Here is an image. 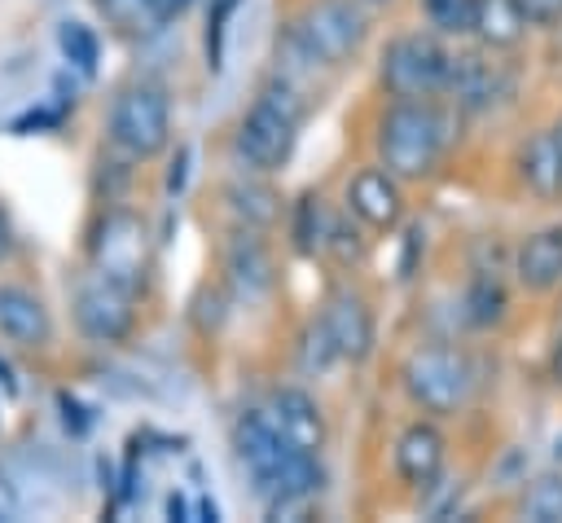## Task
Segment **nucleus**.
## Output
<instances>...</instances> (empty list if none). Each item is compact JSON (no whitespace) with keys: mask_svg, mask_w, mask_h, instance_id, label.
Masks as SVG:
<instances>
[{"mask_svg":"<svg viewBox=\"0 0 562 523\" xmlns=\"http://www.w3.org/2000/svg\"><path fill=\"white\" fill-rule=\"evenodd\" d=\"M189 4L193 0H149V9H154V22L162 26V22H171V18H180V13H189Z\"/></svg>","mask_w":562,"mask_h":523,"instance_id":"c85d7f7f","label":"nucleus"},{"mask_svg":"<svg viewBox=\"0 0 562 523\" xmlns=\"http://www.w3.org/2000/svg\"><path fill=\"white\" fill-rule=\"evenodd\" d=\"M224 268H228L233 290L246 294V299H255V294H263V290L272 286V259H268L263 242L250 237V229L233 233V242H228V251H224Z\"/></svg>","mask_w":562,"mask_h":523,"instance_id":"a211bd4d","label":"nucleus"},{"mask_svg":"<svg viewBox=\"0 0 562 523\" xmlns=\"http://www.w3.org/2000/svg\"><path fill=\"white\" fill-rule=\"evenodd\" d=\"M522 13L531 26H553L562 22V0H522Z\"/></svg>","mask_w":562,"mask_h":523,"instance_id":"cd10ccee","label":"nucleus"},{"mask_svg":"<svg viewBox=\"0 0 562 523\" xmlns=\"http://www.w3.org/2000/svg\"><path fill=\"white\" fill-rule=\"evenodd\" d=\"M553 457H558V461H562V439H558V448H553Z\"/></svg>","mask_w":562,"mask_h":523,"instance_id":"473e14b6","label":"nucleus"},{"mask_svg":"<svg viewBox=\"0 0 562 523\" xmlns=\"http://www.w3.org/2000/svg\"><path fill=\"white\" fill-rule=\"evenodd\" d=\"M553 374H558V382H562V347H558V356H553Z\"/></svg>","mask_w":562,"mask_h":523,"instance_id":"2f4dec72","label":"nucleus"},{"mask_svg":"<svg viewBox=\"0 0 562 523\" xmlns=\"http://www.w3.org/2000/svg\"><path fill=\"white\" fill-rule=\"evenodd\" d=\"M364 4H386V0H364Z\"/></svg>","mask_w":562,"mask_h":523,"instance_id":"f704fd0d","label":"nucleus"},{"mask_svg":"<svg viewBox=\"0 0 562 523\" xmlns=\"http://www.w3.org/2000/svg\"><path fill=\"white\" fill-rule=\"evenodd\" d=\"M518 176L540 202L562 198V141L553 127H540L536 136H527V145L518 149Z\"/></svg>","mask_w":562,"mask_h":523,"instance_id":"2eb2a0df","label":"nucleus"},{"mask_svg":"<svg viewBox=\"0 0 562 523\" xmlns=\"http://www.w3.org/2000/svg\"><path fill=\"white\" fill-rule=\"evenodd\" d=\"M400 378H404L408 400L430 418L457 413L474 387V369L457 347H413L404 356Z\"/></svg>","mask_w":562,"mask_h":523,"instance_id":"20e7f679","label":"nucleus"},{"mask_svg":"<svg viewBox=\"0 0 562 523\" xmlns=\"http://www.w3.org/2000/svg\"><path fill=\"white\" fill-rule=\"evenodd\" d=\"M448 48L435 35H400L382 53V88L395 101H435L448 84Z\"/></svg>","mask_w":562,"mask_h":523,"instance_id":"423d86ee","label":"nucleus"},{"mask_svg":"<svg viewBox=\"0 0 562 523\" xmlns=\"http://www.w3.org/2000/svg\"><path fill=\"white\" fill-rule=\"evenodd\" d=\"M527 13H522V0H474V35L487 44V48H514L522 35H527Z\"/></svg>","mask_w":562,"mask_h":523,"instance_id":"6ab92c4d","label":"nucleus"},{"mask_svg":"<svg viewBox=\"0 0 562 523\" xmlns=\"http://www.w3.org/2000/svg\"><path fill=\"white\" fill-rule=\"evenodd\" d=\"M110 141L127 158H154L171 141V101L162 84H127L110 105Z\"/></svg>","mask_w":562,"mask_h":523,"instance_id":"39448f33","label":"nucleus"},{"mask_svg":"<svg viewBox=\"0 0 562 523\" xmlns=\"http://www.w3.org/2000/svg\"><path fill=\"white\" fill-rule=\"evenodd\" d=\"M347 211L369 229H395L404 215L400 180L386 167H360L347 180Z\"/></svg>","mask_w":562,"mask_h":523,"instance_id":"9d476101","label":"nucleus"},{"mask_svg":"<svg viewBox=\"0 0 562 523\" xmlns=\"http://www.w3.org/2000/svg\"><path fill=\"white\" fill-rule=\"evenodd\" d=\"M268 418L281 431L285 444L303 448V453H321L325 448V418L316 409V400L303 387H281L268 400Z\"/></svg>","mask_w":562,"mask_h":523,"instance_id":"f8f14e48","label":"nucleus"},{"mask_svg":"<svg viewBox=\"0 0 562 523\" xmlns=\"http://www.w3.org/2000/svg\"><path fill=\"white\" fill-rule=\"evenodd\" d=\"M299 44L321 62V66H342L360 44H364V9L356 0H312L299 22H290Z\"/></svg>","mask_w":562,"mask_h":523,"instance_id":"0eeeda50","label":"nucleus"},{"mask_svg":"<svg viewBox=\"0 0 562 523\" xmlns=\"http://www.w3.org/2000/svg\"><path fill=\"white\" fill-rule=\"evenodd\" d=\"M553 132H558V141H562V123H558V127H553Z\"/></svg>","mask_w":562,"mask_h":523,"instance_id":"72a5a7b5","label":"nucleus"},{"mask_svg":"<svg viewBox=\"0 0 562 523\" xmlns=\"http://www.w3.org/2000/svg\"><path fill=\"white\" fill-rule=\"evenodd\" d=\"M514 272L527 290L562 286V224H549V229L531 233L514 255Z\"/></svg>","mask_w":562,"mask_h":523,"instance_id":"f3484780","label":"nucleus"},{"mask_svg":"<svg viewBox=\"0 0 562 523\" xmlns=\"http://www.w3.org/2000/svg\"><path fill=\"white\" fill-rule=\"evenodd\" d=\"M448 149V114L435 101H395L378 123V158L395 180H422Z\"/></svg>","mask_w":562,"mask_h":523,"instance_id":"f03ea898","label":"nucleus"},{"mask_svg":"<svg viewBox=\"0 0 562 523\" xmlns=\"http://www.w3.org/2000/svg\"><path fill=\"white\" fill-rule=\"evenodd\" d=\"M470 316L483 325V321H496L501 316V308H505V294H501V286L496 281H474V290H470Z\"/></svg>","mask_w":562,"mask_h":523,"instance_id":"bb28decb","label":"nucleus"},{"mask_svg":"<svg viewBox=\"0 0 562 523\" xmlns=\"http://www.w3.org/2000/svg\"><path fill=\"white\" fill-rule=\"evenodd\" d=\"M334 360H342V356H338V347H334V338H329L325 321L307 325V330H303V338H299V369H303L307 378H321V374H329V365H334Z\"/></svg>","mask_w":562,"mask_h":523,"instance_id":"412c9836","label":"nucleus"},{"mask_svg":"<svg viewBox=\"0 0 562 523\" xmlns=\"http://www.w3.org/2000/svg\"><path fill=\"white\" fill-rule=\"evenodd\" d=\"M0 334L18 347H44L53 338L48 308L22 286H0Z\"/></svg>","mask_w":562,"mask_h":523,"instance_id":"dca6fc26","label":"nucleus"},{"mask_svg":"<svg viewBox=\"0 0 562 523\" xmlns=\"http://www.w3.org/2000/svg\"><path fill=\"white\" fill-rule=\"evenodd\" d=\"M9 251H13V237H9V224L0 220V259H9Z\"/></svg>","mask_w":562,"mask_h":523,"instance_id":"7c9ffc66","label":"nucleus"},{"mask_svg":"<svg viewBox=\"0 0 562 523\" xmlns=\"http://www.w3.org/2000/svg\"><path fill=\"white\" fill-rule=\"evenodd\" d=\"M92 264L101 277L127 286V290H140L145 277H149V233L140 224V215L132 211H110L101 224H97V237H92Z\"/></svg>","mask_w":562,"mask_h":523,"instance_id":"6e6552de","label":"nucleus"},{"mask_svg":"<svg viewBox=\"0 0 562 523\" xmlns=\"http://www.w3.org/2000/svg\"><path fill=\"white\" fill-rule=\"evenodd\" d=\"M303 114H307V105L290 79L263 84V92L255 97V105L237 123V158L259 176L285 167L294 154V141H299Z\"/></svg>","mask_w":562,"mask_h":523,"instance_id":"7ed1b4c3","label":"nucleus"},{"mask_svg":"<svg viewBox=\"0 0 562 523\" xmlns=\"http://www.w3.org/2000/svg\"><path fill=\"white\" fill-rule=\"evenodd\" d=\"M321 251H334L342 264H351V259H364V242H360V233L347 224V220H329V233H325V246Z\"/></svg>","mask_w":562,"mask_h":523,"instance_id":"a878e982","label":"nucleus"},{"mask_svg":"<svg viewBox=\"0 0 562 523\" xmlns=\"http://www.w3.org/2000/svg\"><path fill=\"white\" fill-rule=\"evenodd\" d=\"M233 448H237V461L246 466V475H250V483L263 501H272L281 492H307V497L321 492L325 470H321L316 453H303V448L285 444L263 409H250V413L237 418Z\"/></svg>","mask_w":562,"mask_h":523,"instance_id":"f257e3e1","label":"nucleus"},{"mask_svg":"<svg viewBox=\"0 0 562 523\" xmlns=\"http://www.w3.org/2000/svg\"><path fill=\"white\" fill-rule=\"evenodd\" d=\"M224 202H228V211L241 220V229H268V224H277V215H281V198H277L263 180H255V176L233 180V185L224 189Z\"/></svg>","mask_w":562,"mask_h":523,"instance_id":"aec40b11","label":"nucleus"},{"mask_svg":"<svg viewBox=\"0 0 562 523\" xmlns=\"http://www.w3.org/2000/svg\"><path fill=\"white\" fill-rule=\"evenodd\" d=\"M321 321H325V330H329V338H334L342 360H364L373 352V312L356 290L329 294Z\"/></svg>","mask_w":562,"mask_h":523,"instance_id":"9b49d317","label":"nucleus"},{"mask_svg":"<svg viewBox=\"0 0 562 523\" xmlns=\"http://www.w3.org/2000/svg\"><path fill=\"white\" fill-rule=\"evenodd\" d=\"M75 321L92 343H123L136 325V290L92 272L75 290Z\"/></svg>","mask_w":562,"mask_h":523,"instance_id":"1a4fd4ad","label":"nucleus"},{"mask_svg":"<svg viewBox=\"0 0 562 523\" xmlns=\"http://www.w3.org/2000/svg\"><path fill=\"white\" fill-rule=\"evenodd\" d=\"M443 97H452L457 110H487L501 97V75L479 53H452L448 57V84Z\"/></svg>","mask_w":562,"mask_h":523,"instance_id":"4468645a","label":"nucleus"},{"mask_svg":"<svg viewBox=\"0 0 562 523\" xmlns=\"http://www.w3.org/2000/svg\"><path fill=\"white\" fill-rule=\"evenodd\" d=\"M18 514V492H13V483L0 475V519H13Z\"/></svg>","mask_w":562,"mask_h":523,"instance_id":"c756f323","label":"nucleus"},{"mask_svg":"<svg viewBox=\"0 0 562 523\" xmlns=\"http://www.w3.org/2000/svg\"><path fill=\"white\" fill-rule=\"evenodd\" d=\"M522 514H527L531 523H562V475H540V479L527 488Z\"/></svg>","mask_w":562,"mask_h":523,"instance_id":"4be33fe9","label":"nucleus"},{"mask_svg":"<svg viewBox=\"0 0 562 523\" xmlns=\"http://www.w3.org/2000/svg\"><path fill=\"white\" fill-rule=\"evenodd\" d=\"M443 431L435 422H413L395 439V470L408 488H430L443 470Z\"/></svg>","mask_w":562,"mask_h":523,"instance_id":"ddd939ff","label":"nucleus"},{"mask_svg":"<svg viewBox=\"0 0 562 523\" xmlns=\"http://www.w3.org/2000/svg\"><path fill=\"white\" fill-rule=\"evenodd\" d=\"M57 44H61V53H66V62H75L83 75H92L97 70V35H92V26H83V22H61V31H57Z\"/></svg>","mask_w":562,"mask_h":523,"instance_id":"b1692460","label":"nucleus"},{"mask_svg":"<svg viewBox=\"0 0 562 523\" xmlns=\"http://www.w3.org/2000/svg\"><path fill=\"white\" fill-rule=\"evenodd\" d=\"M97 4H101V13H105L119 31H149V26H158L149 0H97Z\"/></svg>","mask_w":562,"mask_h":523,"instance_id":"393cba45","label":"nucleus"},{"mask_svg":"<svg viewBox=\"0 0 562 523\" xmlns=\"http://www.w3.org/2000/svg\"><path fill=\"white\" fill-rule=\"evenodd\" d=\"M422 13L443 35H465L474 26V0H422Z\"/></svg>","mask_w":562,"mask_h":523,"instance_id":"5701e85b","label":"nucleus"}]
</instances>
